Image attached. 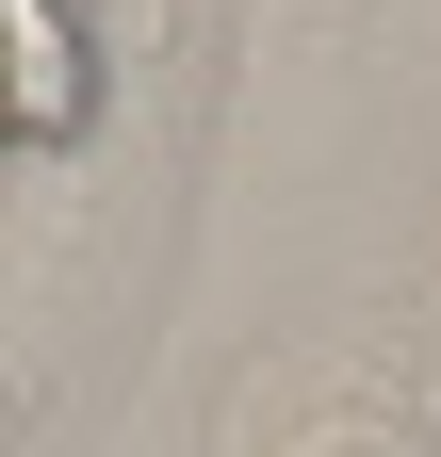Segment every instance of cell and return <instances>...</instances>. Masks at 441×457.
<instances>
[{"mask_svg": "<svg viewBox=\"0 0 441 457\" xmlns=\"http://www.w3.org/2000/svg\"><path fill=\"white\" fill-rule=\"evenodd\" d=\"M0 49H17V98H0V147L33 163H82L115 131V33H98V0H0Z\"/></svg>", "mask_w": 441, "mask_h": 457, "instance_id": "7a4b0ae2", "label": "cell"}, {"mask_svg": "<svg viewBox=\"0 0 441 457\" xmlns=\"http://www.w3.org/2000/svg\"><path fill=\"white\" fill-rule=\"evenodd\" d=\"M245 457H441V376L409 343H344V360L279 376V409H262Z\"/></svg>", "mask_w": 441, "mask_h": 457, "instance_id": "6da1fadb", "label": "cell"}]
</instances>
